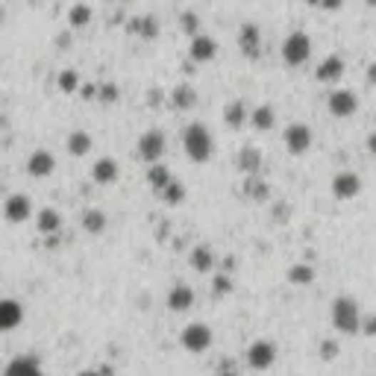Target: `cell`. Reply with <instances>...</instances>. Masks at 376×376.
<instances>
[{
  "instance_id": "cell-11",
  "label": "cell",
  "mask_w": 376,
  "mask_h": 376,
  "mask_svg": "<svg viewBox=\"0 0 376 376\" xmlns=\"http://www.w3.org/2000/svg\"><path fill=\"white\" fill-rule=\"evenodd\" d=\"M362 191V177L356 171H341L332 177V194L338 200H353Z\"/></svg>"
},
{
  "instance_id": "cell-32",
  "label": "cell",
  "mask_w": 376,
  "mask_h": 376,
  "mask_svg": "<svg viewBox=\"0 0 376 376\" xmlns=\"http://www.w3.org/2000/svg\"><path fill=\"white\" fill-rule=\"evenodd\" d=\"M212 291L220 297V294H230L233 291V280L230 277H223V273H220V277H215L212 280Z\"/></svg>"
},
{
  "instance_id": "cell-41",
  "label": "cell",
  "mask_w": 376,
  "mask_h": 376,
  "mask_svg": "<svg viewBox=\"0 0 376 376\" xmlns=\"http://www.w3.org/2000/svg\"><path fill=\"white\" fill-rule=\"evenodd\" d=\"M370 150H373V153H376V136L370 138Z\"/></svg>"
},
{
  "instance_id": "cell-40",
  "label": "cell",
  "mask_w": 376,
  "mask_h": 376,
  "mask_svg": "<svg viewBox=\"0 0 376 376\" xmlns=\"http://www.w3.org/2000/svg\"><path fill=\"white\" fill-rule=\"evenodd\" d=\"M370 83H373V86H376V65H373V68H370Z\"/></svg>"
},
{
  "instance_id": "cell-10",
  "label": "cell",
  "mask_w": 376,
  "mask_h": 376,
  "mask_svg": "<svg viewBox=\"0 0 376 376\" xmlns=\"http://www.w3.org/2000/svg\"><path fill=\"white\" fill-rule=\"evenodd\" d=\"M188 56H191V62H197V65H206V62H212V59L218 56V41H215L212 36H203V33L191 36V44H188Z\"/></svg>"
},
{
  "instance_id": "cell-31",
  "label": "cell",
  "mask_w": 376,
  "mask_h": 376,
  "mask_svg": "<svg viewBox=\"0 0 376 376\" xmlns=\"http://www.w3.org/2000/svg\"><path fill=\"white\" fill-rule=\"evenodd\" d=\"M133 30H136L141 39H156V33H159V24H156L153 18H138V21L133 24Z\"/></svg>"
},
{
  "instance_id": "cell-4",
  "label": "cell",
  "mask_w": 376,
  "mask_h": 376,
  "mask_svg": "<svg viewBox=\"0 0 376 376\" xmlns=\"http://www.w3.org/2000/svg\"><path fill=\"white\" fill-rule=\"evenodd\" d=\"M212 341H215V335L209 330V323H200V320L188 323V327L183 330V335H180V344L188 350V353H206V350L212 347Z\"/></svg>"
},
{
  "instance_id": "cell-34",
  "label": "cell",
  "mask_w": 376,
  "mask_h": 376,
  "mask_svg": "<svg viewBox=\"0 0 376 376\" xmlns=\"http://www.w3.org/2000/svg\"><path fill=\"white\" fill-rule=\"evenodd\" d=\"M320 356L327 359V362H332V359L338 356V344H335V341H323V344H320Z\"/></svg>"
},
{
  "instance_id": "cell-42",
  "label": "cell",
  "mask_w": 376,
  "mask_h": 376,
  "mask_svg": "<svg viewBox=\"0 0 376 376\" xmlns=\"http://www.w3.org/2000/svg\"><path fill=\"white\" fill-rule=\"evenodd\" d=\"M306 4H312V6H320V0H306Z\"/></svg>"
},
{
  "instance_id": "cell-20",
  "label": "cell",
  "mask_w": 376,
  "mask_h": 376,
  "mask_svg": "<svg viewBox=\"0 0 376 376\" xmlns=\"http://www.w3.org/2000/svg\"><path fill=\"white\" fill-rule=\"evenodd\" d=\"M88 150H91V136L86 133V130H73L71 136H68V153L71 156H86L88 153Z\"/></svg>"
},
{
  "instance_id": "cell-17",
  "label": "cell",
  "mask_w": 376,
  "mask_h": 376,
  "mask_svg": "<svg viewBox=\"0 0 376 376\" xmlns=\"http://www.w3.org/2000/svg\"><path fill=\"white\" fill-rule=\"evenodd\" d=\"M194 306V288L186 283H177L168 291V309L171 312H188Z\"/></svg>"
},
{
  "instance_id": "cell-19",
  "label": "cell",
  "mask_w": 376,
  "mask_h": 376,
  "mask_svg": "<svg viewBox=\"0 0 376 376\" xmlns=\"http://www.w3.org/2000/svg\"><path fill=\"white\" fill-rule=\"evenodd\" d=\"M250 123H253L259 133H268L273 123H277V112H273V106L262 103V106H256L253 112H250Z\"/></svg>"
},
{
  "instance_id": "cell-36",
  "label": "cell",
  "mask_w": 376,
  "mask_h": 376,
  "mask_svg": "<svg viewBox=\"0 0 376 376\" xmlns=\"http://www.w3.org/2000/svg\"><path fill=\"white\" fill-rule=\"evenodd\" d=\"M183 24H186V30H188L191 36H197V33H200V30H197V21H194V15H191V12L183 18Z\"/></svg>"
},
{
  "instance_id": "cell-29",
  "label": "cell",
  "mask_w": 376,
  "mask_h": 376,
  "mask_svg": "<svg viewBox=\"0 0 376 376\" xmlns=\"http://www.w3.org/2000/svg\"><path fill=\"white\" fill-rule=\"evenodd\" d=\"M68 21H71V27H88V21H91V9L86 4H73L71 12H68Z\"/></svg>"
},
{
  "instance_id": "cell-12",
  "label": "cell",
  "mask_w": 376,
  "mask_h": 376,
  "mask_svg": "<svg viewBox=\"0 0 376 376\" xmlns=\"http://www.w3.org/2000/svg\"><path fill=\"white\" fill-rule=\"evenodd\" d=\"M24 323V306L12 297L0 300V332H12Z\"/></svg>"
},
{
  "instance_id": "cell-2",
  "label": "cell",
  "mask_w": 376,
  "mask_h": 376,
  "mask_svg": "<svg viewBox=\"0 0 376 376\" xmlns=\"http://www.w3.org/2000/svg\"><path fill=\"white\" fill-rule=\"evenodd\" d=\"M330 315H332V327L344 335H356L362 330V309L353 297H335Z\"/></svg>"
},
{
  "instance_id": "cell-14",
  "label": "cell",
  "mask_w": 376,
  "mask_h": 376,
  "mask_svg": "<svg viewBox=\"0 0 376 376\" xmlns=\"http://www.w3.org/2000/svg\"><path fill=\"white\" fill-rule=\"evenodd\" d=\"M54 171H56V156L50 153V150H36V153H30V159H27V173H30V177L44 180Z\"/></svg>"
},
{
  "instance_id": "cell-30",
  "label": "cell",
  "mask_w": 376,
  "mask_h": 376,
  "mask_svg": "<svg viewBox=\"0 0 376 376\" xmlns=\"http://www.w3.org/2000/svg\"><path fill=\"white\" fill-rule=\"evenodd\" d=\"M162 200H165V203H183V200H186V186L180 183V180H171L168 186H165V191H162Z\"/></svg>"
},
{
  "instance_id": "cell-5",
  "label": "cell",
  "mask_w": 376,
  "mask_h": 376,
  "mask_svg": "<svg viewBox=\"0 0 376 376\" xmlns=\"http://www.w3.org/2000/svg\"><path fill=\"white\" fill-rule=\"evenodd\" d=\"M165 150H168V141H165V133L162 130H147V133H141V138H138V156H141V162L159 165L162 156H165Z\"/></svg>"
},
{
  "instance_id": "cell-37",
  "label": "cell",
  "mask_w": 376,
  "mask_h": 376,
  "mask_svg": "<svg viewBox=\"0 0 376 376\" xmlns=\"http://www.w3.org/2000/svg\"><path fill=\"white\" fill-rule=\"evenodd\" d=\"M365 332H367V335H376V317H367V320H365Z\"/></svg>"
},
{
  "instance_id": "cell-18",
  "label": "cell",
  "mask_w": 376,
  "mask_h": 376,
  "mask_svg": "<svg viewBox=\"0 0 376 376\" xmlns=\"http://www.w3.org/2000/svg\"><path fill=\"white\" fill-rule=\"evenodd\" d=\"M344 59L341 56H327L320 65H317V80L320 83H338L344 77Z\"/></svg>"
},
{
  "instance_id": "cell-22",
  "label": "cell",
  "mask_w": 376,
  "mask_h": 376,
  "mask_svg": "<svg viewBox=\"0 0 376 376\" xmlns=\"http://www.w3.org/2000/svg\"><path fill=\"white\" fill-rule=\"evenodd\" d=\"M223 121H227V127L230 130H238L247 123V106L241 103V100H233V103L223 109Z\"/></svg>"
},
{
  "instance_id": "cell-13",
  "label": "cell",
  "mask_w": 376,
  "mask_h": 376,
  "mask_svg": "<svg viewBox=\"0 0 376 376\" xmlns=\"http://www.w3.org/2000/svg\"><path fill=\"white\" fill-rule=\"evenodd\" d=\"M238 47H241V54L247 59H259L262 54V33L256 24H244V27L238 30Z\"/></svg>"
},
{
  "instance_id": "cell-25",
  "label": "cell",
  "mask_w": 376,
  "mask_h": 376,
  "mask_svg": "<svg viewBox=\"0 0 376 376\" xmlns=\"http://www.w3.org/2000/svg\"><path fill=\"white\" fill-rule=\"evenodd\" d=\"M171 180H173V177H171V171H168L165 165H150V168H147V183L153 186L159 194L165 191V186H168Z\"/></svg>"
},
{
  "instance_id": "cell-27",
  "label": "cell",
  "mask_w": 376,
  "mask_h": 376,
  "mask_svg": "<svg viewBox=\"0 0 376 376\" xmlns=\"http://www.w3.org/2000/svg\"><path fill=\"white\" fill-rule=\"evenodd\" d=\"M171 100H173V106H177V109H194L197 94H194L191 86H177V88H173V94H171Z\"/></svg>"
},
{
  "instance_id": "cell-24",
  "label": "cell",
  "mask_w": 376,
  "mask_h": 376,
  "mask_svg": "<svg viewBox=\"0 0 376 376\" xmlns=\"http://www.w3.org/2000/svg\"><path fill=\"white\" fill-rule=\"evenodd\" d=\"M212 265H215V256H212L209 247H194V250H191V268H194V270L209 273Z\"/></svg>"
},
{
  "instance_id": "cell-39",
  "label": "cell",
  "mask_w": 376,
  "mask_h": 376,
  "mask_svg": "<svg viewBox=\"0 0 376 376\" xmlns=\"http://www.w3.org/2000/svg\"><path fill=\"white\" fill-rule=\"evenodd\" d=\"M215 376H238L235 370H220V373H215Z\"/></svg>"
},
{
  "instance_id": "cell-7",
  "label": "cell",
  "mask_w": 376,
  "mask_h": 376,
  "mask_svg": "<svg viewBox=\"0 0 376 376\" xmlns=\"http://www.w3.org/2000/svg\"><path fill=\"white\" fill-rule=\"evenodd\" d=\"M283 141H285V150H288V153L303 156L306 150L312 147L315 136H312V127H309V123H300V121H297V123H288V127H285Z\"/></svg>"
},
{
  "instance_id": "cell-8",
  "label": "cell",
  "mask_w": 376,
  "mask_h": 376,
  "mask_svg": "<svg viewBox=\"0 0 376 376\" xmlns=\"http://www.w3.org/2000/svg\"><path fill=\"white\" fill-rule=\"evenodd\" d=\"M327 109H330L332 118H353L356 109H359V97L350 88H335L327 100Z\"/></svg>"
},
{
  "instance_id": "cell-23",
  "label": "cell",
  "mask_w": 376,
  "mask_h": 376,
  "mask_svg": "<svg viewBox=\"0 0 376 376\" xmlns=\"http://www.w3.org/2000/svg\"><path fill=\"white\" fill-rule=\"evenodd\" d=\"M83 230L88 233V235H100L106 230V215L100 212V209H88V212H83Z\"/></svg>"
},
{
  "instance_id": "cell-21",
  "label": "cell",
  "mask_w": 376,
  "mask_h": 376,
  "mask_svg": "<svg viewBox=\"0 0 376 376\" xmlns=\"http://www.w3.org/2000/svg\"><path fill=\"white\" fill-rule=\"evenodd\" d=\"M36 223H39V233H44V235H54V233L62 230V218H59L56 209H41Z\"/></svg>"
},
{
  "instance_id": "cell-16",
  "label": "cell",
  "mask_w": 376,
  "mask_h": 376,
  "mask_svg": "<svg viewBox=\"0 0 376 376\" xmlns=\"http://www.w3.org/2000/svg\"><path fill=\"white\" fill-rule=\"evenodd\" d=\"M118 177H121V168L112 156H103L91 165V180L97 186H112V183H118Z\"/></svg>"
},
{
  "instance_id": "cell-28",
  "label": "cell",
  "mask_w": 376,
  "mask_h": 376,
  "mask_svg": "<svg viewBox=\"0 0 376 376\" xmlns=\"http://www.w3.org/2000/svg\"><path fill=\"white\" fill-rule=\"evenodd\" d=\"M288 280H291L294 285H309V283L315 280V268L306 265V262H300V265H294V268L288 270Z\"/></svg>"
},
{
  "instance_id": "cell-33",
  "label": "cell",
  "mask_w": 376,
  "mask_h": 376,
  "mask_svg": "<svg viewBox=\"0 0 376 376\" xmlns=\"http://www.w3.org/2000/svg\"><path fill=\"white\" fill-rule=\"evenodd\" d=\"M59 88L62 91H73V88H77V73H73V71H62L59 73Z\"/></svg>"
},
{
  "instance_id": "cell-1",
  "label": "cell",
  "mask_w": 376,
  "mask_h": 376,
  "mask_svg": "<svg viewBox=\"0 0 376 376\" xmlns=\"http://www.w3.org/2000/svg\"><path fill=\"white\" fill-rule=\"evenodd\" d=\"M183 150H186V156L197 165H206L212 156H215V138L209 133L206 123H188L186 133H183Z\"/></svg>"
},
{
  "instance_id": "cell-26",
  "label": "cell",
  "mask_w": 376,
  "mask_h": 376,
  "mask_svg": "<svg viewBox=\"0 0 376 376\" xmlns=\"http://www.w3.org/2000/svg\"><path fill=\"white\" fill-rule=\"evenodd\" d=\"M259 165H262V153H259L256 147H244L241 153H238V168H241V171L256 173V171H259Z\"/></svg>"
},
{
  "instance_id": "cell-38",
  "label": "cell",
  "mask_w": 376,
  "mask_h": 376,
  "mask_svg": "<svg viewBox=\"0 0 376 376\" xmlns=\"http://www.w3.org/2000/svg\"><path fill=\"white\" fill-rule=\"evenodd\" d=\"M320 6L332 12V9H338V6H341V0H320Z\"/></svg>"
},
{
  "instance_id": "cell-15",
  "label": "cell",
  "mask_w": 376,
  "mask_h": 376,
  "mask_svg": "<svg viewBox=\"0 0 376 376\" xmlns=\"http://www.w3.org/2000/svg\"><path fill=\"white\" fill-rule=\"evenodd\" d=\"M4 376H44V367L36 356H15L6 362Z\"/></svg>"
},
{
  "instance_id": "cell-35",
  "label": "cell",
  "mask_w": 376,
  "mask_h": 376,
  "mask_svg": "<svg viewBox=\"0 0 376 376\" xmlns=\"http://www.w3.org/2000/svg\"><path fill=\"white\" fill-rule=\"evenodd\" d=\"M77 376H112V367H97V370H80Z\"/></svg>"
},
{
  "instance_id": "cell-6",
  "label": "cell",
  "mask_w": 376,
  "mask_h": 376,
  "mask_svg": "<svg viewBox=\"0 0 376 376\" xmlns=\"http://www.w3.org/2000/svg\"><path fill=\"white\" fill-rule=\"evenodd\" d=\"M244 359L253 370H270L273 362H277V344L268 341V338H259V341H253L247 347Z\"/></svg>"
},
{
  "instance_id": "cell-9",
  "label": "cell",
  "mask_w": 376,
  "mask_h": 376,
  "mask_svg": "<svg viewBox=\"0 0 376 376\" xmlns=\"http://www.w3.org/2000/svg\"><path fill=\"white\" fill-rule=\"evenodd\" d=\"M30 215H33V200L27 194H9L6 197L4 218L9 223H24V220H30Z\"/></svg>"
},
{
  "instance_id": "cell-3",
  "label": "cell",
  "mask_w": 376,
  "mask_h": 376,
  "mask_svg": "<svg viewBox=\"0 0 376 376\" xmlns=\"http://www.w3.org/2000/svg\"><path fill=\"white\" fill-rule=\"evenodd\" d=\"M309 59H312V39L303 30L291 33L283 41V62L291 65V68H300V65H306Z\"/></svg>"
}]
</instances>
